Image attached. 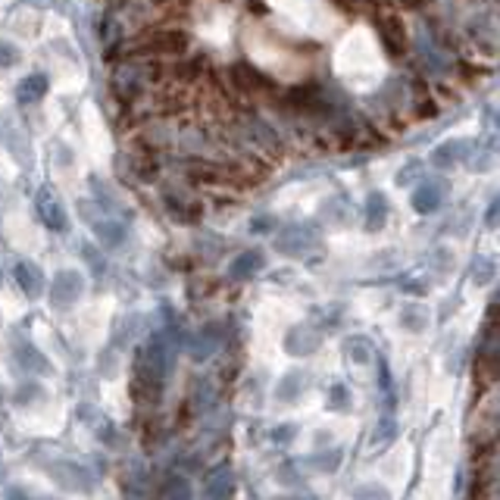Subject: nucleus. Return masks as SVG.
Instances as JSON below:
<instances>
[{
	"label": "nucleus",
	"instance_id": "f8f14e48",
	"mask_svg": "<svg viewBox=\"0 0 500 500\" xmlns=\"http://www.w3.org/2000/svg\"><path fill=\"white\" fill-rule=\"evenodd\" d=\"M309 466L319 469V473H335L338 466H341V450L332 448V450H319V454L309 457Z\"/></svg>",
	"mask_w": 500,
	"mask_h": 500
},
{
	"label": "nucleus",
	"instance_id": "f3484780",
	"mask_svg": "<svg viewBox=\"0 0 500 500\" xmlns=\"http://www.w3.org/2000/svg\"><path fill=\"white\" fill-rule=\"evenodd\" d=\"M350 497L354 500H391V491L382 485H356L354 491H350Z\"/></svg>",
	"mask_w": 500,
	"mask_h": 500
},
{
	"label": "nucleus",
	"instance_id": "dca6fc26",
	"mask_svg": "<svg viewBox=\"0 0 500 500\" xmlns=\"http://www.w3.org/2000/svg\"><path fill=\"white\" fill-rule=\"evenodd\" d=\"M401 325L407 332H422L428 325V316H426V309H419V307H407L401 313Z\"/></svg>",
	"mask_w": 500,
	"mask_h": 500
},
{
	"label": "nucleus",
	"instance_id": "1a4fd4ad",
	"mask_svg": "<svg viewBox=\"0 0 500 500\" xmlns=\"http://www.w3.org/2000/svg\"><path fill=\"white\" fill-rule=\"evenodd\" d=\"M38 210H41V216H44V223L51 225V229H57V231L66 229V213L59 210L57 200H53V204H51L47 191H41V198H38Z\"/></svg>",
	"mask_w": 500,
	"mask_h": 500
},
{
	"label": "nucleus",
	"instance_id": "9d476101",
	"mask_svg": "<svg viewBox=\"0 0 500 500\" xmlns=\"http://www.w3.org/2000/svg\"><path fill=\"white\" fill-rule=\"evenodd\" d=\"M438 204H441V191H438L434 184H422L413 198L416 213H432V210H438Z\"/></svg>",
	"mask_w": 500,
	"mask_h": 500
},
{
	"label": "nucleus",
	"instance_id": "ddd939ff",
	"mask_svg": "<svg viewBox=\"0 0 500 500\" xmlns=\"http://www.w3.org/2000/svg\"><path fill=\"white\" fill-rule=\"evenodd\" d=\"M216 344H219L216 332H213V329L200 332V335L191 341V356H194V360H207V356H210L213 350H216Z\"/></svg>",
	"mask_w": 500,
	"mask_h": 500
},
{
	"label": "nucleus",
	"instance_id": "2eb2a0df",
	"mask_svg": "<svg viewBox=\"0 0 500 500\" xmlns=\"http://www.w3.org/2000/svg\"><path fill=\"white\" fill-rule=\"evenodd\" d=\"M397 438V422L391 419H382L379 426H375V432H372V448H385V444H391Z\"/></svg>",
	"mask_w": 500,
	"mask_h": 500
},
{
	"label": "nucleus",
	"instance_id": "4468645a",
	"mask_svg": "<svg viewBox=\"0 0 500 500\" xmlns=\"http://www.w3.org/2000/svg\"><path fill=\"white\" fill-rule=\"evenodd\" d=\"M344 354L354 363H369L372 360V344H369L366 338H348V341H344Z\"/></svg>",
	"mask_w": 500,
	"mask_h": 500
},
{
	"label": "nucleus",
	"instance_id": "7ed1b4c3",
	"mask_svg": "<svg viewBox=\"0 0 500 500\" xmlns=\"http://www.w3.org/2000/svg\"><path fill=\"white\" fill-rule=\"evenodd\" d=\"M235 494V469L229 463L216 466L204 481V500H231Z\"/></svg>",
	"mask_w": 500,
	"mask_h": 500
},
{
	"label": "nucleus",
	"instance_id": "4be33fe9",
	"mask_svg": "<svg viewBox=\"0 0 500 500\" xmlns=\"http://www.w3.org/2000/svg\"><path fill=\"white\" fill-rule=\"evenodd\" d=\"M13 63H20V51L7 41H0V66H13Z\"/></svg>",
	"mask_w": 500,
	"mask_h": 500
},
{
	"label": "nucleus",
	"instance_id": "20e7f679",
	"mask_svg": "<svg viewBox=\"0 0 500 500\" xmlns=\"http://www.w3.org/2000/svg\"><path fill=\"white\" fill-rule=\"evenodd\" d=\"M319 348V332L309 329V325H294V329L285 335V350L291 356H309L316 354Z\"/></svg>",
	"mask_w": 500,
	"mask_h": 500
},
{
	"label": "nucleus",
	"instance_id": "b1692460",
	"mask_svg": "<svg viewBox=\"0 0 500 500\" xmlns=\"http://www.w3.org/2000/svg\"><path fill=\"white\" fill-rule=\"evenodd\" d=\"M4 500H35V497L26 491V488H10L7 497H4Z\"/></svg>",
	"mask_w": 500,
	"mask_h": 500
},
{
	"label": "nucleus",
	"instance_id": "9b49d317",
	"mask_svg": "<svg viewBox=\"0 0 500 500\" xmlns=\"http://www.w3.org/2000/svg\"><path fill=\"white\" fill-rule=\"evenodd\" d=\"M160 500H194V494H191V481L184 479V475H172V479L166 481L163 497H160Z\"/></svg>",
	"mask_w": 500,
	"mask_h": 500
},
{
	"label": "nucleus",
	"instance_id": "0eeeda50",
	"mask_svg": "<svg viewBox=\"0 0 500 500\" xmlns=\"http://www.w3.org/2000/svg\"><path fill=\"white\" fill-rule=\"evenodd\" d=\"M266 266L263 254L260 250H247V254H241V257L231 263V278H250V276H257L260 270Z\"/></svg>",
	"mask_w": 500,
	"mask_h": 500
},
{
	"label": "nucleus",
	"instance_id": "f03ea898",
	"mask_svg": "<svg viewBox=\"0 0 500 500\" xmlns=\"http://www.w3.org/2000/svg\"><path fill=\"white\" fill-rule=\"evenodd\" d=\"M82 291H85V282H82L79 272H73V270L59 272V276L53 278V288H51V301H53V307H59V309L73 307V303L82 297Z\"/></svg>",
	"mask_w": 500,
	"mask_h": 500
},
{
	"label": "nucleus",
	"instance_id": "39448f33",
	"mask_svg": "<svg viewBox=\"0 0 500 500\" xmlns=\"http://www.w3.org/2000/svg\"><path fill=\"white\" fill-rule=\"evenodd\" d=\"M309 385V375L301 372V369H291V372H285L282 379H278L276 385V397L282 403H294L297 397H303V391H307Z\"/></svg>",
	"mask_w": 500,
	"mask_h": 500
},
{
	"label": "nucleus",
	"instance_id": "bb28decb",
	"mask_svg": "<svg viewBox=\"0 0 500 500\" xmlns=\"http://www.w3.org/2000/svg\"><path fill=\"white\" fill-rule=\"evenodd\" d=\"M0 285H4V272H0Z\"/></svg>",
	"mask_w": 500,
	"mask_h": 500
},
{
	"label": "nucleus",
	"instance_id": "423d86ee",
	"mask_svg": "<svg viewBox=\"0 0 500 500\" xmlns=\"http://www.w3.org/2000/svg\"><path fill=\"white\" fill-rule=\"evenodd\" d=\"M16 363H20L26 372H51V363H47V356L28 341L16 344Z\"/></svg>",
	"mask_w": 500,
	"mask_h": 500
},
{
	"label": "nucleus",
	"instance_id": "f257e3e1",
	"mask_svg": "<svg viewBox=\"0 0 500 500\" xmlns=\"http://www.w3.org/2000/svg\"><path fill=\"white\" fill-rule=\"evenodd\" d=\"M51 475H53V481H57L59 488H66V491H75V494H88L94 488L91 469L82 466V463H73V460L53 463Z\"/></svg>",
	"mask_w": 500,
	"mask_h": 500
},
{
	"label": "nucleus",
	"instance_id": "6ab92c4d",
	"mask_svg": "<svg viewBox=\"0 0 500 500\" xmlns=\"http://www.w3.org/2000/svg\"><path fill=\"white\" fill-rule=\"evenodd\" d=\"M348 403H350L348 388H344V385H332V388H329V407L338 410V413H344V410H348Z\"/></svg>",
	"mask_w": 500,
	"mask_h": 500
},
{
	"label": "nucleus",
	"instance_id": "6e6552de",
	"mask_svg": "<svg viewBox=\"0 0 500 500\" xmlns=\"http://www.w3.org/2000/svg\"><path fill=\"white\" fill-rule=\"evenodd\" d=\"M16 282L26 291L28 297H38L41 288H44V278H41V270L35 263H20L16 266Z\"/></svg>",
	"mask_w": 500,
	"mask_h": 500
},
{
	"label": "nucleus",
	"instance_id": "5701e85b",
	"mask_svg": "<svg viewBox=\"0 0 500 500\" xmlns=\"http://www.w3.org/2000/svg\"><path fill=\"white\" fill-rule=\"evenodd\" d=\"M41 395V388L38 385H26V388H20V395H16V401L26 407V401H32V397H38Z\"/></svg>",
	"mask_w": 500,
	"mask_h": 500
},
{
	"label": "nucleus",
	"instance_id": "aec40b11",
	"mask_svg": "<svg viewBox=\"0 0 500 500\" xmlns=\"http://www.w3.org/2000/svg\"><path fill=\"white\" fill-rule=\"evenodd\" d=\"M382 219H385V198L372 194L369 198V229H375V223L382 225Z\"/></svg>",
	"mask_w": 500,
	"mask_h": 500
},
{
	"label": "nucleus",
	"instance_id": "a211bd4d",
	"mask_svg": "<svg viewBox=\"0 0 500 500\" xmlns=\"http://www.w3.org/2000/svg\"><path fill=\"white\" fill-rule=\"evenodd\" d=\"M20 91H22V98H32V100L41 98V94L47 91V79H44V75H28V79L22 82Z\"/></svg>",
	"mask_w": 500,
	"mask_h": 500
},
{
	"label": "nucleus",
	"instance_id": "412c9836",
	"mask_svg": "<svg viewBox=\"0 0 500 500\" xmlns=\"http://www.w3.org/2000/svg\"><path fill=\"white\" fill-rule=\"evenodd\" d=\"M294 434H297V428L291 426V422H282V426L272 428V441H276V444H291V441H294Z\"/></svg>",
	"mask_w": 500,
	"mask_h": 500
},
{
	"label": "nucleus",
	"instance_id": "393cba45",
	"mask_svg": "<svg viewBox=\"0 0 500 500\" xmlns=\"http://www.w3.org/2000/svg\"><path fill=\"white\" fill-rule=\"evenodd\" d=\"M4 475H7V469H4V463H0V481H4Z\"/></svg>",
	"mask_w": 500,
	"mask_h": 500
},
{
	"label": "nucleus",
	"instance_id": "a878e982",
	"mask_svg": "<svg viewBox=\"0 0 500 500\" xmlns=\"http://www.w3.org/2000/svg\"><path fill=\"white\" fill-rule=\"evenodd\" d=\"M41 500H63V497H41Z\"/></svg>",
	"mask_w": 500,
	"mask_h": 500
}]
</instances>
